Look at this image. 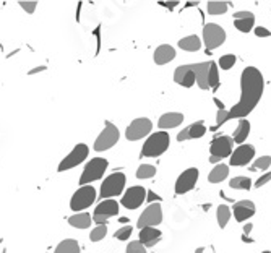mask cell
Instances as JSON below:
<instances>
[{
	"label": "cell",
	"mask_w": 271,
	"mask_h": 253,
	"mask_svg": "<svg viewBox=\"0 0 271 253\" xmlns=\"http://www.w3.org/2000/svg\"><path fill=\"white\" fill-rule=\"evenodd\" d=\"M265 82L262 72L255 67H247L240 75V99L229 110L231 119H245L257 107L263 94Z\"/></svg>",
	"instance_id": "6da1fadb"
},
{
	"label": "cell",
	"mask_w": 271,
	"mask_h": 253,
	"mask_svg": "<svg viewBox=\"0 0 271 253\" xmlns=\"http://www.w3.org/2000/svg\"><path fill=\"white\" fill-rule=\"evenodd\" d=\"M171 145V137L168 132H156L148 137V140L143 143L140 156L141 158H159L161 154L168 151Z\"/></svg>",
	"instance_id": "7a4b0ae2"
},
{
	"label": "cell",
	"mask_w": 271,
	"mask_h": 253,
	"mask_svg": "<svg viewBox=\"0 0 271 253\" xmlns=\"http://www.w3.org/2000/svg\"><path fill=\"white\" fill-rule=\"evenodd\" d=\"M107 168H109V161L106 158H99V156L93 158L91 161L86 163L82 175H80V187H82V185H91L96 180H101Z\"/></svg>",
	"instance_id": "3957f363"
},
{
	"label": "cell",
	"mask_w": 271,
	"mask_h": 253,
	"mask_svg": "<svg viewBox=\"0 0 271 253\" xmlns=\"http://www.w3.org/2000/svg\"><path fill=\"white\" fill-rule=\"evenodd\" d=\"M125 183H127V177L124 172H114V174L107 175L101 183V190H99L101 200L115 198V196L122 195L125 190Z\"/></svg>",
	"instance_id": "277c9868"
},
{
	"label": "cell",
	"mask_w": 271,
	"mask_h": 253,
	"mask_svg": "<svg viewBox=\"0 0 271 253\" xmlns=\"http://www.w3.org/2000/svg\"><path fill=\"white\" fill-rule=\"evenodd\" d=\"M97 198V192L93 185H82L75 193L72 195L70 209L75 213H82L88 209Z\"/></svg>",
	"instance_id": "5b68a950"
},
{
	"label": "cell",
	"mask_w": 271,
	"mask_h": 253,
	"mask_svg": "<svg viewBox=\"0 0 271 253\" xmlns=\"http://www.w3.org/2000/svg\"><path fill=\"white\" fill-rule=\"evenodd\" d=\"M120 140V132L112 122H107L106 127L102 128V132L97 135V138L93 145V150L97 153H102V151H107L110 148H114Z\"/></svg>",
	"instance_id": "8992f818"
},
{
	"label": "cell",
	"mask_w": 271,
	"mask_h": 253,
	"mask_svg": "<svg viewBox=\"0 0 271 253\" xmlns=\"http://www.w3.org/2000/svg\"><path fill=\"white\" fill-rule=\"evenodd\" d=\"M119 209L120 205L117 200H102L99 205L94 208V213H93V223L97 226H107L109 219L114 218V216H119Z\"/></svg>",
	"instance_id": "52a82bcc"
},
{
	"label": "cell",
	"mask_w": 271,
	"mask_h": 253,
	"mask_svg": "<svg viewBox=\"0 0 271 253\" xmlns=\"http://www.w3.org/2000/svg\"><path fill=\"white\" fill-rule=\"evenodd\" d=\"M88 156H90V148H88V145L78 143V145H75V148H73V150L62 159V161H60L57 170H59V172H67V170H70V169H73V168H77V166H80L83 161H86V158H88Z\"/></svg>",
	"instance_id": "ba28073f"
},
{
	"label": "cell",
	"mask_w": 271,
	"mask_h": 253,
	"mask_svg": "<svg viewBox=\"0 0 271 253\" xmlns=\"http://www.w3.org/2000/svg\"><path fill=\"white\" fill-rule=\"evenodd\" d=\"M226 41V31L223 26L216 23H208L203 28V44L206 46V51H213L223 46Z\"/></svg>",
	"instance_id": "9c48e42d"
},
{
	"label": "cell",
	"mask_w": 271,
	"mask_h": 253,
	"mask_svg": "<svg viewBox=\"0 0 271 253\" xmlns=\"http://www.w3.org/2000/svg\"><path fill=\"white\" fill-rule=\"evenodd\" d=\"M163 223V208L161 203H151L148 205L143 213L140 214V218L137 221V227L138 229H143V227H156Z\"/></svg>",
	"instance_id": "30bf717a"
},
{
	"label": "cell",
	"mask_w": 271,
	"mask_h": 253,
	"mask_svg": "<svg viewBox=\"0 0 271 253\" xmlns=\"http://www.w3.org/2000/svg\"><path fill=\"white\" fill-rule=\"evenodd\" d=\"M153 130V122L148 117H138L130 122V125L125 130V138L128 141H138L143 140L145 137L151 133Z\"/></svg>",
	"instance_id": "8fae6325"
},
{
	"label": "cell",
	"mask_w": 271,
	"mask_h": 253,
	"mask_svg": "<svg viewBox=\"0 0 271 253\" xmlns=\"http://www.w3.org/2000/svg\"><path fill=\"white\" fill-rule=\"evenodd\" d=\"M143 201H146V188L141 185H133V187L127 188L125 193L122 195L120 205L127 209H138Z\"/></svg>",
	"instance_id": "7c38bea8"
},
{
	"label": "cell",
	"mask_w": 271,
	"mask_h": 253,
	"mask_svg": "<svg viewBox=\"0 0 271 253\" xmlns=\"http://www.w3.org/2000/svg\"><path fill=\"white\" fill-rule=\"evenodd\" d=\"M198 182V169L190 168L185 169L176 180V195H185L190 190H193V187Z\"/></svg>",
	"instance_id": "4fadbf2b"
},
{
	"label": "cell",
	"mask_w": 271,
	"mask_h": 253,
	"mask_svg": "<svg viewBox=\"0 0 271 253\" xmlns=\"http://www.w3.org/2000/svg\"><path fill=\"white\" fill-rule=\"evenodd\" d=\"M234 150V140L232 137H226V135H221V137H216L211 145H209V156L224 159L227 156H231Z\"/></svg>",
	"instance_id": "5bb4252c"
},
{
	"label": "cell",
	"mask_w": 271,
	"mask_h": 253,
	"mask_svg": "<svg viewBox=\"0 0 271 253\" xmlns=\"http://www.w3.org/2000/svg\"><path fill=\"white\" fill-rule=\"evenodd\" d=\"M255 158V148L252 145H239V148L232 151L231 154V166H236V168H242V166H247L252 159Z\"/></svg>",
	"instance_id": "9a60e30c"
},
{
	"label": "cell",
	"mask_w": 271,
	"mask_h": 253,
	"mask_svg": "<svg viewBox=\"0 0 271 253\" xmlns=\"http://www.w3.org/2000/svg\"><path fill=\"white\" fill-rule=\"evenodd\" d=\"M232 213H234V218H236L237 223H245L247 219L254 218V216H255V205H254V201L242 200V201L234 203Z\"/></svg>",
	"instance_id": "2e32d148"
},
{
	"label": "cell",
	"mask_w": 271,
	"mask_h": 253,
	"mask_svg": "<svg viewBox=\"0 0 271 253\" xmlns=\"http://www.w3.org/2000/svg\"><path fill=\"white\" fill-rule=\"evenodd\" d=\"M174 82L177 84L183 86V88H192V86L196 83L193 70H192V64L177 67L176 72H174Z\"/></svg>",
	"instance_id": "e0dca14e"
},
{
	"label": "cell",
	"mask_w": 271,
	"mask_h": 253,
	"mask_svg": "<svg viewBox=\"0 0 271 253\" xmlns=\"http://www.w3.org/2000/svg\"><path fill=\"white\" fill-rule=\"evenodd\" d=\"M161 237L163 232L158 227H143V229H140L138 242L143 244L146 249H150V247H155L156 244L161 242Z\"/></svg>",
	"instance_id": "ac0fdd59"
},
{
	"label": "cell",
	"mask_w": 271,
	"mask_h": 253,
	"mask_svg": "<svg viewBox=\"0 0 271 253\" xmlns=\"http://www.w3.org/2000/svg\"><path fill=\"white\" fill-rule=\"evenodd\" d=\"M255 24V15L252 11H237L234 13V26H236L240 33H249Z\"/></svg>",
	"instance_id": "d6986e66"
},
{
	"label": "cell",
	"mask_w": 271,
	"mask_h": 253,
	"mask_svg": "<svg viewBox=\"0 0 271 253\" xmlns=\"http://www.w3.org/2000/svg\"><path fill=\"white\" fill-rule=\"evenodd\" d=\"M205 133H206V127H205V123L200 120V122H195V123H192V125H188V127L183 128V130L177 135V141L201 138Z\"/></svg>",
	"instance_id": "ffe728a7"
},
{
	"label": "cell",
	"mask_w": 271,
	"mask_h": 253,
	"mask_svg": "<svg viewBox=\"0 0 271 253\" xmlns=\"http://www.w3.org/2000/svg\"><path fill=\"white\" fill-rule=\"evenodd\" d=\"M209 67H211V62H200V64H192V70L196 80V84H198L200 89H208V73H209Z\"/></svg>",
	"instance_id": "44dd1931"
},
{
	"label": "cell",
	"mask_w": 271,
	"mask_h": 253,
	"mask_svg": "<svg viewBox=\"0 0 271 253\" xmlns=\"http://www.w3.org/2000/svg\"><path fill=\"white\" fill-rule=\"evenodd\" d=\"M174 59H176V49L169 44H163L156 47L155 55H153V60H155L156 65H166Z\"/></svg>",
	"instance_id": "7402d4cb"
},
{
	"label": "cell",
	"mask_w": 271,
	"mask_h": 253,
	"mask_svg": "<svg viewBox=\"0 0 271 253\" xmlns=\"http://www.w3.org/2000/svg\"><path fill=\"white\" fill-rule=\"evenodd\" d=\"M182 122H183V114H181V112H168V114H163L161 117H159L158 127L164 132V130H171V128L179 127Z\"/></svg>",
	"instance_id": "603a6c76"
},
{
	"label": "cell",
	"mask_w": 271,
	"mask_h": 253,
	"mask_svg": "<svg viewBox=\"0 0 271 253\" xmlns=\"http://www.w3.org/2000/svg\"><path fill=\"white\" fill-rule=\"evenodd\" d=\"M69 224L73 227V229H88L91 227V223H93V218H91L90 213H75L73 216H70L69 219Z\"/></svg>",
	"instance_id": "cb8c5ba5"
},
{
	"label": "cell",
	"mask_w": 271,
	"mask_h": 253,
	"mask_svg": "<svg viewBox=\"0 0 271 253\" xmlns=\"http://www.w3.org/2000/svg\"><path fill=\"white\" fill-rule=\"evenodd\" d=\"M249 133H250V122L247 119H240L239 125H237L236 130H234V135H232L234 143L244 145V141L247 140Z\"/></svg>",
	"instance_id": "d4e9b609"
},
{
	"label": "cell",
	"mask_w": 271,
	"mask_h": 253,
	"mask_svg": "<svg viewBox=\"0 0 271 253\" xmlns=\"http://www.w3.org/2000/svg\"><path fill=\"white\" fill-rule=\"evenodd\" d=\"M179 47L187 52H196L201 49V41L198 36L192 34V36H187V38H182L179 41Z\"/></svg>",
	"instance_id": "484cf974"
},
{
	"label": "cell",
	"mask_w": 271,
	"mask_h": 253,
	"mask_svg": "<svg viewBox=\"0 0 271 253\" xmlns=\"http://www.w3.org/2000/svg\"><path fill=\"white\" fill-rule=\"evenodd\" d=\"M227 175H229V168H227L226 164H218V166H214L211 172H209L208 180L211 183H221L223 180H226Z\"/></svg>",
	"instance_id": "4316f807"
},
{
	"label": "cell",
	"mask_w": 271,
	"mask_h": 253,
	"mask_svg": "<svg viewBox=\"0 0 271 253\" xmlns=\"http://www.w3.org/2000/svg\"><path fill=\"white\" fill-rule=\"evenodd\" d=\"M54 253H80V244L75 239H65L57 247Z\"/></svg>",
	"instance_id": "83f0119b"
},
{
	"label": "cell",
	"mask_w": 271,
	"mask_h": 253,
	"mask_svg": "<svg viewBox=\"0 0 271 253\" xmlns=\"http://www.w3.org/2000/svg\"><path fill=\"white\" fill-rule=\"evenodd\" d=\"M231 216H232V209L227 206V205H219L216 209V221H218V226L221 229H224L227 226V223L231 221Z\"/></svg>",
	"instance_id": "f1b7e54d"
},
{
	"label": "cell",
	"mask_w": 271,
	"mask_h": 253,
	"mask_svg": "<svg viewBox=\"0 0 271 253\" xmlns=\"http://www.w3.org/2000/svg\"><path fill=\"white\" fill-rule=\"evenodd\" d=\"M229 3L227 2H221V0H213V2H208L206 10L209 15H224L227 11Z\"/></svg>",
	"instance_id": "f546056e"
},
{
	"label": "cell",
	"mask_w": 271,
	"mask_h": 253,
	"mask_svg": "<svg viewBox=\"0 0 271 253\" xmlns=\"http://www.w3.org/2000/svg\"><path fill=\"white\" fill-rule=\"evenodd\" d=\"M208 84L213 91H218L219 88V70H218V64L211 62V67H209V73H208Z\"/></svg>",
	"instance_id": "4dcf8cb0"
},
{
	"label": "cell",
	"mask_w": 271,
	"mask_h": 253,
	"mask_svg": "<svg viewBox=\"0 0 271 253\" xmlns=\"http://www.w3.org/2000/svg\"><path fill=\"white\" fill-rule=\"evenodd\" d=\"M229 187L232 190H250L252 188V180H250V177L239 175V177H234L232 180L229 182Z\"/></svg>",
	"instance_id": "1f68e13d"
},
{
	"label": "cell",
	"mask_w": 271,
	"mask_h": 253,
	"mask_svg": "<svg viewBox=\"0 0 271 253\" xmlns=\"http://www.w3.org/2000/svg\"><path fill=\"white\" fill-rule=\"evenodd\" d=\"M156 175V168L151 164H141L137 169V178H151Z\"/></svg>",
	"instance_id": "d6a6232c"
},
{
	"label": "cell",
	"mask_w": 271,
	"mask_h": 253,
	"mask_svg": "<svg viewBox=\"0 0 271 253\" xmlns=\"http://www.w3.org/2000/svg\"><path fill=\"white\" fill-rule=\"evenodd\" d=\"M106 236H107V226H96L90 232V240L91 242H101L102 239H106Z\"/></svg>",
	"instance_id": "836d02e7"
},
{
	"label": "cell",
	"mask_w": 271,
	"mask_h": 253,
	"mask_svg": "<svg viewBox=\"0 0 271 253\" xmlns=\"http://www.w3.org/2000/svg\"><path fill=\"white\" fill-rule=\"evenodd\" d=\"M132 232H133V227L132 226H122L120 229H117L114 234V239L120 240V242H125L132 237Z\"/></svg>",
	"instance_id": "e575fe53"
},
{
	"label": "cell",
	"mask_w": 271,
	"mask_h": 253,
	"mask_svg": "<svg viewBox=\"0 0 271 253\" xmlns=\"http://www.w3.org/2000/svg\"><path fill=\"white\" fill-rule=\"evenodd\" d=\"M234 64H236V55L234 54H226L223 55V57L219 59L218 62V67H221L223 70H229L234 67Z\"/></svg>",
	"instance_id": "d590c367"
},
{
	"label": "cell",
	"mask_w": 271,
	"mask_h": 253,
	"mask_svg": "<svg viewBox=\"0 0 271 253\" xmlns=\"http://www.w3.org/2000/svg\"><path fill=\"white\" fill-rule=\"evenodd\" d=\"M125 253H148L146 247L143 244H140L138 240H130V244L127 245Z\"/></svg>",
	"instance_id": "8d00e7d4"
},
{
	"label": "cell",
	"mask_w": 271,
	"mask_h": 253,
	"mask_svg": "<svg viewBox=\"0 0 271 253\" xmlns=\"http://www.w3.org/2000/svg\"><path fill=\"white\" fill-rule=\"evenodd\" d=\"M271 166V158L270 156H260L254 163V169H258V170H267Z\"/></svg>",
	"instance_id": "74e56055"
},
{
	"label": "cell",
	"mask_w": 271,
	"mask_h": 253,
	"mask_svg": "<svg viewBox=\"0 0 271 253\" xmlns=\"http://www.w3.org/2000/svg\"><path fill=\"white\" fill-rule=\"evenodd\" d=\"M18 5H20V7L24 11H26L28 15H33L34 11H36V7H38V2H36V0H31V2H29V0H26V2H24V0H21V2L18 3Z\"/></svg>",
	"instance_id": "f35d334b"
},
{
	"label": "cell",
	"mask_w": 271,
	"mask_h": 253,
	"mask_svg": "<svg viewBox=\"0 0 271 253\" xmlns=\"http://www.w3.org/2000/svg\"><path fill=\"white\" fill-rule=\"evenodd\" d=\"M227 120H229V110H227V109L218 110V114H216V125L221 127V125H223V123H226Z\"/></svg>",
	"instance_id": "ab89813d"
},
{
	"label": "cell",
	"mask_w": 271,
	"mask_h": 253,
	"mask_svg": "<svg viewBox=\"0 0 271 253\" xmlns=\"http://www.w3.org/2000/svg\"><path fill=\"white\" fill-rule=\"evenodd\" d=\"M270 180H271V172H265V174L260 175V178H258V180L255 182V187L260 188V187H263V185H267Z\"/></svg>",
	"instance_id": "60d3db41"
},
{
	"label": "cell",
	"mask_w": 271,
	"mask_h": 253,
	"mask_svg": "<svg viewBox=\"0 0 271 253\" xmlns=\"http://www.w3.org/2000/svg\"><path fill=\"white\" fill-rule=\"evenodd\" d=\"M146 201L150 203V205L151 203H159L161 201V196L156 195L155 192H151V190H146Z\"/></svg>",
	"instance_id": "b9f144b4"
},
{
	"label": "cell",
	"mask_w": 271,
	"mask_h": 253,
	"mask_svg": "<svg viewBox=\"0 0 271 253\" xmlns=\"http://www.w3.org/2000/svg\"><path fill=\"white\" fill-rule=\"evenodd\" d=\"M255 34L258 36V38H270L271 31H268L267 28H263V26H257L255 28Z\"/></svg>",
	"instance_id": "7bdbcfd3"
},
{
	"label": "cell",
	"mask_w": 271,
	"mask_h": 253,
	"mask_svg": "<svg viewBox=\"0 0 271 253\" xmlns=\"http://www.w3.org/2000/svg\"><path fill=\"white\" fill-rule=\"evenodd\" d=\"M159 5H163L166 8H176L177 5H181V2H159Z\"/></svg>",
	"instance_id": "ee69618b"
},
{
	"label": "cell",
	"mask_w": 271,
	"mask_h": 253,
	"mask_svg": "<svg viewBox=\"0 0 271 253\" xmlns=\"http://www.w3.org/2000/svg\"><path fill=\"white\" fill-rule=\"evenodd\" d=\"M44 70H46V67H44V65H41V67H36V69L29 70L28 75H34V73H39V72H44Z\"/></svg>",
	"instance_id": "f6af8a7d"
},
{
	"label": "cell",
	"mask_w": 271,
	"mask_h": 253,
	"mask_svg": "<svg viewBox=\"0 0 271 253\" xmlns=\"http://www.w3.org/2000/svg\"><path fill=\"white\" fill-rule=\"evenodd\" d=\"M252 229H254V224H245L244 226V236H249V234L252 232Z\"/></svg>",
	"instance_id": "bcb514c9"
},
{
	"label": "cell",
	"mask_w": 271,
	"mask_h": 253,
	"mask_svg": "<svg viewBox=\"0 0 271 253\" xmlns=\"http://www.w3.org/2000/svg\"><path fill=\"white\" fill-rule=\"evenodd\" d=\"M214 104H216V106H218V110H223V109H226V107H224V104L221 102V101L218 99V97H214Z\"/></svg>",
	"instance_id": "7dc6e473"
},
{
	"label": "cell",
	"mask_w": 271,
	"mask_h": 253,
	"mask_svg": "<svg viewBox=\"0 0 271 253\" xmlns=\"http://www.w3.org/2000/svg\"><path fill=\"white\" fill-rule=\"evenodd\" d=\"M221 159L219 158H214V156H209V163H213V164H216V163H219Z\"/></svg>",
	"instance_id": "c3c4849f"
},
{
	"label": "cell",
	"mask_w": 271,
	"mask_h": 253,
	"mask_svg": "<svg viewBox=\"0 0 271 253\" xmlns=\"http://www.w3.org/2000/svg\"><path fill=\"white\" fill-rule=\"evenodd\" d=\"M195 253H205V247H198V249L195 250Z\"/></svg>",
	"instance_id": "681fc988"
},
{
	"label": "cell",
	"mask_w": 271,
	"mask_h": 253,
	"mask_svg": "<svg viewBox=\"0 0 271 253\" xmlns=\"http://www.w3.org/2000/svg\"><path fill=\"white\" fill-rule=\"evenodd\" d=\"M242 240H244V242H252V239L249 236H242Z\"/></svg>",
	"instance_id": "f907efd6"
},
{
	"label": "cell",
	"mask_w": 271,
	"mask_h": 253,
	"mask_svg": "<svg viewBox=\"0 0 271 253\" xmlns=\"http://www.w3.org/2000/svg\"><path fill=\"white\" fill-rule=\"evenodd\" d=\"M262 253H271V252H270V250H263Z\"/></svg>",
	"instance_id": "816d5d0a"
}]
</instances>
